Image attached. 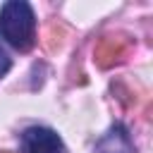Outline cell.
I'll return each mask as SVG.
<instances>
[{"label":"cell","mask_w":153,"mask_h":153,"mask_svg":"<svg viewBox=\"0 0 153 153\" xmlns=\"http://www.w3.org/2000/svg\"><path fill=\"white\" fill-rule=\"evenodd\" d=\"M7 69H10V57H7V55H5V50L0 48V76H2Z\"/></svg>","instance_id":"277c9868"},{"label":"cell","mask_w":153,"mask_h":153,"mask_svg":"<svg viewBox=\"0 0 153 153\" xmlns=\"http://www.w3.org/2000/svg\"><path fill=\"white\" fill-rule=\"evenodd\" d=\"M22 153H65V146L53 129L29 127L22 134Z\"/></svg>","instance_id":"7a4b0ae2"},{"label":"cell","mask_w":153,"mask_h":153,"mask_svg":"<svg viewBox=\"0 0 153 153\" xmlns=\"http://www.w3.org/2000/svg\"><path fill=\"white\" fill-rule=\"evenodd\" d=\"M0 38L17 50H29L36 41V17L29 2L10 0L0 7Z\"/></svg>","instance_id":"6da1fadb"},{"label":"cell","mask_w":153,"mask_h":153,"mask_svg":"<svg viewBox=\"0 0 153 153\" xmlns=\"http://www.w3.org/2000/svg\"><path fill=\"white\" fill-rule=\"evenodd\" d=\"M98 153H134V143L122 124H115L96 146Z\"/></svg>","instance_id":"3957f363"}]
</instances>
